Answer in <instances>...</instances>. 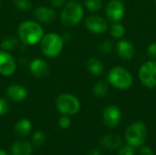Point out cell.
I'll return each mask as SVG.
<instances>
[{"mask_svg":"<svg viewBox=\"0 0 156 155\" xmlns=\"http://www.w3.org/2000/svg\"><path fill=\"white\" fill-rule=\"evenodd\" d=\"M20 41L25 46H33L39 43L44 37V30L40 23L33 20L22 22L17 29Z\"/></svg>","mask_w":156,"mask_h":155,"instance_id":"cell-1","label":"cell"},{"mask_svg":"<svg viewBox=\"0 0 156 155\" xmlns=\"http://www.w3.org/2000/svg\"><path fill=\"white\" fill-rule=\"evenodd\" d=\"M107 79L112 86L122 90H128L133 82L132 73L127 69L121 66H116L111 69L108 72Z\"/></svg>","mask_w":156,"mask_h":155,"instance_id":"cell-2","label":"cell"},{"mask_svg":"<svg viewBox=\"0 0 156 155\" xmlns=\"http://www.w3.org/2000/svg\"><path fill=\"white\" fill-rule=\"evenodd\" d=\"M64 47V38L57 33L44 35L40 41V49L48 58L58 57Z\"/></svg>","mask_w":156,"mask_h":155,"instance_id":"cell-3","label":"cell"},{"mask_svg":"<svg viewBox=\"0 0 156 155\" xmlns=\"http://www.w3.org/2000/svg\"><path fill=\"white\" fill-rule=\"evenodd\" d=\"M147 127L142 122H133L125 131V141L127 144L133 148H140L143 146L147 138Z\"/></svg>","mask_w":156,"mask_h":155,"instance_id":"cell-4","label":"cell"},{"mask_svg":"<svg viewBox=\"0 0 156 155\" xmlns=\"http://www.w3.org/2000/svg\"><path fill=\"white\" fill-rule=\"evenodd\" d=\"M83 6L76 1H70L65 5L60 14V21L66 26H74L83 18Z\"/></svg>","mask_w":156,"mask_h":155,"instance_id":"cell-5","label":"cell"},{"mask_svg":"<svg viewBox=\"0 0 156 155\" xmlns=\"http://www.w3.org/2000/svg\"><path fill=\"white\" fill-rule=\"evenodd\" d=\"M56 107L62 115L72 116L79 112L80 102L76 96L69 93H63L58 97Z\"/></svg>","mask_w":156,"mask_h":155,"instance_id":"cell-6","label":"cell"},{"mask_svg":"<svg viewBox=\"0 0 156 155\" xmlns=\"http://www.w3.org/2000/svg\"><path fill=\"white\" fill-rule=\"evenodd\" d=\"M141 83L148 88H156V60H149L144 63L138 72Z\"/></svg>","mask_w":156,"mask_h":155,"instance_id":"cell-7","label":"cell"},{"mask_svg":"<svg viewBox=\"0 0 156 155\" xmlns=\"http://www.w3.org/2000/svg\"><path fill=\"white\" fill-rule=\"evenodd\" d=\"M105 13L107 18L113 22H120L125 14V7L122 0H111L106 5Z\"/></svg>","mask_w":156,"mask_h":155,"instance_id":"cell-8","label":"cell"},{"mask_svg":"<svg viewBox=\"0 0 156 155\" xmlns=\"http://www.w3.org/2000/svg\"><path fill=\"white\" fill-rule=\"evenodd\" d=\"M103 123L109 128L117 127L122 122L121 110L115 105H109L104 108L102 112Z\"/></svg>","mask_w":156,"mask_h":155,"instance_id":"cell-9","label":"cell"},{"mask_svg":"<svg viewBox=\"0 0 156 155\" xmlns=\"http://www.w3.org/2000/svg\"><path fill=\"white\" fill-rule=\"evenodd\" d=\"M85 26L90 32L99 35L105 33L109 27L106 19L97 15L88 16L85 20Z\"/></svg>","mask_w":156,"mask_h":155,"instance_id":"cell-10","label":"cell"},{"mask_svg":"<svg viewBox=\"0 0 156 155\" xmlns=\"http://www.w3.org/2000/svg\"><path fill=\"white\" fill-rule=\"evenodd\" d=\"M16 69V63L13 56L5 50H0V74L5 77L12 76Z\"/></svg>","mask_w":156,"mask_h":155,"instance_id":"cell-11","label":"cell"},{"mask_svg":"<svg viewBox=\"0 0 156 155\" xmlns=\"http://www.w3.org/2000/svg\"><path fill=\"white\" fill-rule=\"evenodd\" d=\"M116 52L122 60L128 61L134 58L135 48L131 41L121 38V40H119L116 45Z\"/></svg>","mask_w":156,"mask_h":155,"instance_id":"cell-12","label":"cell"},{"mask_svg":"<svg viewBox=\"0 0 156 155\" xmlns=\"http://www.w3.org/2000/svg\"><path fill=\"white\" fill-rule=\"evenodd\" d=\"M29 71L34 77L43 79L49 74L50 69L45 60L42 58H35L29 63Z\"/></svg>","mask_w":156,"mask_h":155,"instance_id":"cell-13","label":"cell"},{"mask_svg":"<svg viewBox=\"0 0 156 155\" xmlns=\"http://www.w3.org/2000/svg\"><path fill=\"white\" fill-rule=\"evenodd\" d=\"M34 16L37 22L40 24H49L57 17V14L53 8L44 5L37 6L34 11Z\"/></svg>","mask_w":156,"mask_h":155,"instance_id":"cell-14","label":"cell"},{"mask_svg":"<svg viewBox=\"0 0 156 155\" xmlns=\"http://www.w3.org/2000/svg\"><path fill=\"white\" fill-rule=\"evenodd\" d=\"M6 96L13 101L16 102H22L24 101L28 95L27 90L22 86V85H18V84H12L9 85L6 88L5 90Z\"/></svg>","mask_w":156,"mask_h":155,"instance_id":"cell-15","label":"cell"},{"mask_svg":"<svg viewBox=\"0 0 156 155\" xmlns=\"http://www.w3.org/2000/svg\"><path fill=\"white\" fill-rule=\"evenodd\" d=\"M101 144L107 150H119L122 145V139L118 134H106L101 137Z\"/></svg>","mask_w":156,"mask_h":155,"instance_id":"cell-16","label":"cell"},{"mask_svg":"<svg viewBox=\"0 0 156 155\" xmlns=\"http://www.w3.org/2000/svg\"><path fill=\"white\" fill-rule=\"evenodd\" d=\"M10 150L12 155H30L32 153L33 147L29 142L19 140L13 143Z\"/></svg>","mask_w":156,"mask_h":155,"instance_id":"cell-17","label":"cell"},{"mask_svg":"<svg viewBox=\"0 0 156 155\" xmlns=\"http://www.w3.org/2000/svg\"><path fill=\"white\" fill-rule=\"evenodd\" d=\"M86 68L93 76H101L104 71L103 63L97 58H90L86 61Z\"/></svg>","mask_w":156,"mask_h":155,"instance_id":"cell-18","label":"cell"},{"mask_svg":"<svg viewBox=\"0 0 156 155\" xmlns=\"http://www.w3.org/2000/svg\"><path fill=\"white\" fill-rule=\"evenodd\" d=\"M32 129V124L27 119L19 120L15 125V132L20 137H27Z\"/></svg>","mask_w":156,"mask_h":155,"instance_id":"cell-19","label":"cell"},{"mask_svg":"<svg viewBox=\"0 0 156 155\" xmlns=\"http://www.w3.org/2000/svg\"><path fill=\"white\" fill-rule=\"evenodd\" d=\"M108 92H109L108 85L103 80L98 81L92 87V93L96 98H99V99L104 98L105 96H107Z\"/></svg>","mask_w":156,"mask_h":155,"instance_id":"cell-20","label":"cell"},{"mask_svg":"<svg viewBox=\"0 0 156 155\" xmlns=\"http://www.w3.org/2000/svg\"><path fill=\"white\" fill-rule=\"evenodd\" d=\"M110 34L116 39H121L125 35V27L122 24L116 22L113 23L110 27Z\"/></svg>","mask_w":156,"mask_h":155,"instance_id":"cell-21","label":"cell"},{"mask_svg":"<svg viewBox=\"0 0 156 155\" xmlns=\"http://www.w3.org/2000/svg\"><path fill=\"white\" fill-rule=\"evenodd\" d=\"M18 45V40L16 37H13V36H9L6 37L1 43V48L2 50H5V51H9L14 49L16 46Z\"/></svg>","mask_w":156,"mask_h":155,"instance_id":"cell-22","label":"cell"},{"mask_svg":"<svg viewBox=\"0 0 156 155\" xmlns=\"http://www.w3.org/2000/svg\"><path fill=\"white\" fill-rule=\"evenodd\" d=\"M46 141L45 133L41 131H37L32 136V144L35 147H41Z\"/></svg>","mask_w":156,"mask_h":155,"instance_id":"cell-23","label":"cell"},{"mask_svg":"<svg viewBox=\"0 0 156 155\" xmlns=\"http://www.w3.org/2000/svg\"><path fill=\"white\" fill-rule=\"evenodd\" d=\"M85 6L90 11H100L103 6V3L102 0H85Z\"/></svg>","mask_w":156,"mask_h":155,"instance_id":"cell-24","label":"cell"},{"mask_svg":"<svg viewBox=\"0 0 156 155\" xmlns=\"http://www.w3.org/2000/svg\"><path fill=\"white\" fill-rule=\"evenodd\" d=\"M99 51L102 55H106L111 52L112 49V42L111 40H103L102 42L100 43L99 45Z\"/></svg>","mask_w":156,"mask_h":155,"instance_id":"cell-25","label":"cell"},{"mask_svg":"<svg viewBox=\"0 0 156 155\" xmlns=\"http://www.w3.org/2000/svg\"><path fill=\"white\" fill-rule=\"evenodd\" d=\"M15 6L22 11H27L32 7L30 0H14Z\"/></svg>","mask_w":156,"mask_h":155,"instance_id":"cell-26","label":"cell"},{"mask_svg":"<svg viewBox=\"0 0 156 155\" xmlns=\"http://www.w3.org/2000/svg\"><path fill=\"white\" fill-rule=\"evenodd\" d=\"M58 123V126H59L60 128H62V129H67V128H69V127L70 126V124H71V120H70L69 116H68V115H62V116L59 118Z\"/></svg>","mask_w":156,"mask_h":155,"instance_id":"cell-27","label":"cell"},{"mask_svg":"<svg viewBox=\"0 0 156 155\" xmlns=\"http://www.w3.org/2000/svg\"><path fill=\"white\" fill-rule=\"evenodd\" d=\"M117 155H134V148L129 144L119 149Z\"/></svg>","mask_w":156,"mask_h":155,"instance_id":"cell-28","label":"cell"},{"mask_svg":"<svg viewBox=\"0 0 156 155\" xmlns=\"http://www.w3.org/2000/svg\"><path fill=\"white\" fill-rule=\"evenodd\" d=\"M9 110V104L5 99L0 98V116L5 114Z\"/></svg>","mask_w":156,"mask_h":155,"instance_id":"cell-29","label":"cell"},{"mask_svg":"<svg viewBox=\"0 0 156 155\" xmlns=\"http://www.w3.org/2000/svg\"><path fill=\"white\" fill-rule=\"evenodd\" d=\"M147 55L152 58H156V42H153L148 46Z\"/></svg>","mask_w":156,"mask_h":155,"instance_id":"cell-30","label":"cell"},{"mask_svg":"<svg viewBox=\"0 0 156 155\" xmlns=\"http://www.w3.org/2000/svg\"><path fill=\"white\" fill-rule=\"evenodd\" d=\"M140 155H154V151L149 146H141L140 147Z\"/></svg>","mask_w":156,"mask_h":155,"instance_id":"cell-31","label":"cell"},{"mask_svg":"<svg viewBox=\"0 0 156 155\" xmlns=\"http://www.w3.org/2000/svg\"><path fill=\"white\" fill-rule=\"evenodd\" d=\"M66 0H50V4L54 8H58L62 6L65 4Z\"/></svg>","mask_w":156,"mask_h":155,"instance_id":"cell-32","label":"cell"},{"mask_svg":"<svg viewBox=\"0 0 156 155\" xmlns=\"http://www.w3.org/2000/svg\"><path fill=\"white\" fill-rule=\"evenodd\" d=\"M88 155H102V152H101V149L100 148H94L90 151Z\"/></svg>","mask_w":156,"mask_h":155,"instance_id":"cell-33","label":"cell"},{"mask_svg":"<svg viewBox=\"0 0 156 155\" xmlns=\"http://www.w3.org/2000/svg\"><path fill=\"white\" fill-rule=\"evenodd\" d=\"M0 155H9L4 150H0Z\"/></svg>","mask_w":156,"mask_h":155,"instance_id":"cell-34","label":"cell"},{"mask_svg":"<svg viewBox=\"0 0 156 155\" xmlns=\"http://www.w3.org/2000/svg\"><path fill=\"white\" fill-rule=\"evenodd\" d=\"M154 4H155V5H156V0H154Z\"/></svg>","mask_w":156,"mask_h":155,"instance_id":"cell-35","label":"cell"},{"mask_svg":"<svg viewBox=\"0 0 156 155\" xmlns=\"http://www.w3.org/2000/svg\"><path fill=\"white\" fill-rule=\"evenodd\" d=\"M122 1H125V0H122Z\"/></svg>","mask_w":156,"mask_h":155,"instance_id":"cell-36","label":"cell"},{"mask_svg":"<svg viewBox=\"0 0 156 155\" xmlns=\"http://www.w3.org/2000/svg\"><path fill=\"white\" fill-rule=\"evenodd\" d=\"M0 3H1V0H0Z\"/></svg>","mask_w":156,"mask_h":155,"instance_id":"cell-37","label":"cell"}]
</instances>
